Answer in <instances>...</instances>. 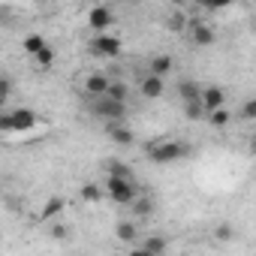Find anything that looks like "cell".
Wrapping results in <instances>:
<instances>
[{"label": "cell", "instance_id": "obj_20", "mask_svg": "<svg viewBox=\"0 0 256 256\" xmlns=\"http://www.w3.org/2000/svg\"><path fill=\"white\" fill-rule=\"evenodd\" d=\"M22 46H24V52H28L30 58H36V54H40V52H42V48H46L48 42H46V40H42L40 34H34V36H28V40H24Z\"/></svg>", "mask_w": 256, "mask_h": 256}, {"label": "cell", "instance_id": "obj_1", "mask_svg": "<svg viewBox=\"0 0 256 256\" xmlns=\"http://www.w3.org/2000/svg\"><path fill=\"white\" fill-rule=\"evenodd\" d=\"M187 154H190V145L178 142V139L148 145V160H154V163H175V160H184Z\"/></svg>", "mask_w": 256, "mask_h": 256}, {"label": "cell", "instance_id": "obj_15", "mask_svg": "<svg viewBox=\"0 0 256 256\" xmlns=\"http://www.w3.org/2000/svg\"><path fill=\"white\" fill-rule=\"evenodd\" d=\"M106 96H108V100H114V102H124V106H126V96H130V88H126L120 78H112V82H108V90H106Z\"/></svg>", "mask_w": 256, "mask_h": 256}, {"label": "cell", "instance_id": "obj_19", "mask_svg": "<svg viewBox=\"0 0 256 256\" xmlns=\"http://www.w3.org/2000/svg\"><path fill=\"white\" fill-rule=\"evenodd\" d=\"M142 247H145L151 256H163V253H166V238H163V235H151V238L142 241Z\"/></svg>", "mask_w": 256, "mask_h": 256}, {"label": "cell", "instance_id": "obj_9", "mask_svg": "<svg viewBox=\"0 0 256 256\" xmlns=\"http://www.w3.org/2000/svg\"><path fill=\"white\" fill-rule=\"evenodd\" d=\"M199 102H202V112H205V114L214 112V108H223V106H226V90L217 88V84H208V88H202Z\"/></svg>", "mask_w": 256, "mask_h": 256}, {"label": "cell", "instance_id": "obj_2", "mask_svg": "<svg viewBox=\"0 0 256 256\" xmlns=\"http://www.w3.org/2000/svg\"><path fill=\"white\" fill-rule=\"evenodd\" d=\"M36 112L34 108H16V112H6L0 114V133H24L30 126H36Z\"/></svg>", "mask_w": 256, "mask_h": 256}, {"label": "cell", "instance_id": "obj_27", "mask_svg": "<svg viewBox=\"0 0 256 256\" xmlns=\"http://www.w3.org/2000/svg\"><path fill=\"white\" fill-rule=\"evenodd\" d=\"M214 238H217V241H229V238H235V229H232L229 223H223V226H217Z\"/></svg>", "mask_w": 256, "mask_h": 256}, {"label": "cell", "instance_id": "obj_13", "mask_svg": "<svg viewBox=\"0 0 256 256\" xmlns=\"http://www.w3.org/2000/svg\"><path fill=\"white\" fill-rule=\"evenodd\" d=\"M114 235H118V241H124V244H136V241H139V223H136V220H120V223L114 226Z\"/></svg>", "mask_w": 256, "mask_h": 256}, {"label": "cell", "instance_id": "obj_18", "mask_svg": "<svg viewBox=\"0 0 256 256\" xmlns=\"http://www.w3.org/2000/svg\"><path fill=\"white\" fill-rule=\"evenodd\" d=\"M178 94H181V102H199L202 88H199L196 82H181V84H178Z\"/></svg>", "mask_w": 256, "mask_h": 256}, {"label": "cell", "instance_id": "obj_11", "mask_svg": "<svg viewBox=\"0 0 256 256\" xmlns=\"http://www.w3.org/2000/svg\"><path fill=\"white\" fill-rule=\"evenodd\" d=\"M139 90H142V96L145 100H160L163 96V90H166V84H163V78H157V76H142V82H139Z\"/></svg>", "mask_w": 256, "mask_h": 256}, {"label": "cell", "instance_id": "obj_4", "mask_svg": "<svg viewBox=\"0 0 256 256\" xmlns=\"http://www.w3.org/2000/svg\"><path fill=\"white\" fill-rule=\"evenodd\" d=\"M90 112H94L96 118L114 124V120H124L126 106H124V102H114V100H108V96H100V100H90Z\"/></svg>", "mask_w": 256, "mask_h": 256}, {"label": "cell", "instance_id": "obj_16", "mask_svg": "<svg viewBox=\"0 0 256 256\" xmlns=\"http://www.w3.org/2000/svg\"><path fill=\"white\" fill-rule=\"evenodd\" d=\"M205 120L214 126V130H223V126H229V120H232V112L223 106V108H214V112H208V114H205Z\"/></svg>", "mask_w": 256, "mask_h": 256}, {"label": "cell", "instance_id": "obj_17", "mask_svg": "<svg viewBox=\"0 0 256 256\" xmlns=\"http://www.w3.org/2000/svg\"><path fill=\"white\" fill-rule=\"evenodd\" d=\"M64 205H66V202H64L60 196L48 199V202H46V208L40 211V220H54V217H60V214H64Z\"/></svg>", "mask_w": 256, "mask_h": 256}, {"label": "cell", "instance_id": "obj_6", "mask_svg": "<svg viewBox=\"0 0 256 256\" xmlns=\"http://www.w3.org/2000/svg\"><path fill=\"white\" fill-rule=\"evenodd\" d=\"M88 48H90L96 58H118V54H120V40H118L114 34H96Z\"/></svg>", "mask_w": 256, "mask_h": 256}, {"label": "cell", "instance_id": "obj_24", "mask_svg": "<svg viewBox=\"0 0 256 256\" xmlns=\"http://www.w3.org/2000/svg\"><path fill=\"white\" fill-rule=\"evenodd\" d=\"M184 112H187V118H190V120H199V118H205V112H202V102H184Z\"/></svg>", "mask_w": 256, "mask_h": 256}, {"label": "cell", "instance_id": "obj_26", "mask_svg": "<svg viewBox=\"0 0 256 256\" xmlns=\"http://www.w3.org/2000/svg\"><path fill=\"white\" fill-rule=\"evenodd\" d=\"M52 238L66 241V238H70V226H66V223H54V226H52Z\"/></svg>", "mask_w": 256, "mask_h": 256}, {"label": "cell", "instance_id": "obj_21", "mask_svg": "<svg viewBox=\"0 0 256 256\" xmlns=\"http://www.w3.org/2000/svg\"><path fill=\"white\" fill-rule=\"evenodd\" d=\"M106 172H108L112 178H133V175H130V169H126L120 160H112V163H106Z\"/></svg>", "mask_w": 256, "mask_h": 256}, {"label": "cell", "instance_id": "obj_12", "mask_svg": "<svg viewBox=\"0 0 256 256\" xmlns=\"http://www.w3.org/2000/svg\"><path fill=\"white\" fill-rule=\"evenodd\" d=\"M106 133H108V139L114 142V145H133V130H126L124 126V120H114V124H106Z\"/></svg>", "mask_w": 256, "mask_h": 256}, {"label": "cell", "instance_id": "obj_23", "mask_svg": "<svg viewBox=\"0 0 256 256\" xmlns=\"http://www.w3.org/2000/svg\"><path fill=\"white\" fill-rule=\"evenodd\" d=\"M82 199H84V202L102 199V187H100V184H84V187H82Z\"/></svg>", "mask_w": 256, "mask_h": 256}, {"label": "cell", "instance_id": "obj_22", "mask_svg": "<svg viewBox=\"0 0 256 256\" xmlns=\"http://www.w3.org/2000/svg\"><path fill=\"white\" fill-rule=\"evenodd\" d=\"M34 64H36V66H40V70H48V66H52V64H54V52H52V48H48V46H46V48H42V52H40V54H36V58H34Z\"/></svg>", "mask_w": 256, "mask_h": 256}, {"label": "cell", "instance_id": "obj_30", "mask_svg": "<svg viewBox=\"0 0 256 256\" xmlns=\"http://www.w3.org/2000/svg\"><path fill=\"white\" fill-rule=\"evenodd\" d=\"M126 256H151V253H148V250H145L142 244H133V247H130V253H126Z\"/></svg>", "mask_w": 256, "mask_h": 256}, {"label": "cell", "instance_id": "obj_8", "mask_svg": "<svg viewBox=\"0 0 256 256\" xmlns=\"http://www.w3.org/2000/svg\"><path fill=\"white\" fill-rule=\"evenodd\" d=\"M108 82H112L108 72H90V76L84 78V96H88V100H100V96H106Z\"/></svg>", "mask_w": 256, "mask_h": 256}, {"label": "cell", "instance_id": "obj_7", "mask_svg": "<svg viewBox=\"0 0 256 256\" xmlns=\"http://www.w3.org/2000/svg\"><path fill=\"white\" fill-rule=\"evenodd\" d=\"M187 30H190V42L199 46V48H208V46H214V40H217V34H214V28H211L208 22H190Z\"/></svg>", "mask_w": 256, "mask_h": 256}, {"label": "cell", "instance_id": "obj_29", "mask_svg": "<svg viewBox=\"0 0 256 256\" xmlns=\"http://www.w3.org/2000/svg\"><path fill=\"white\" fill-rule=\"evenodd\" d=\"M187 24H190V22H187L184 12H175V16L169 18V28H172V30H181V28H187Z\"/></svg>", "mask_w": 256, "mask_h": 256}, {"label": "cell", "instance_id": "obj_3", "mask_svg": "<svg viewBox=\"0 0 256 256\" xmlns=\"http://www.w3.org/2000/svg\"><path fill=\"white\" fill-rule=\"evenodd\" d=\"M102 190H106V196H108L114 205H130V202L136 199V193H139L133 178H112V175L106 178V187H102Z\"/></svg>", "mask_w": 256, "mask_h": 256}, {"label": "cell", "instance_id": "obj_25", "mask_svg": "<svg viewBox=\"0 0 256 256\" xmlns=\"http://www.w3.org/2000/svg\"><path fill=\"white\" fill-rule=\"evenodd\" d=\"M256 118V100H247L241 106V120H253Z\"/></svg>", "mask_w": 256, "mask_h": 256}, {"label": "cell", "instance_id": "obj_10", "mask_svg": "<svg viewBox=\"0 0 256 256\" xmlns=\"http://www.w3.org/2000/svg\"><path fill=\"white\" fill-rule=\"evenodd\" d=\"M154 199L148 196V193H136V199L130 202V211H133V220L139 223V220H148L151 214H154Z\"/></svg>", "mask_w": 256, "mask_h": 256}, {"label": "cell", "instance_id": "obj_14", "mask_svg": "<svg viewBox=\"0 0 256 256\" xmlns=\"http://www.w3.org/2000/svg\"><path fill=\"white\" fill-rule=\"evenodd\" d=\"M172 66H175V60H172L169 54H157V58H151V64H148V76L163 78V76L172 72Z\"/></svg>", "mask_w": 256, "mask_h": 256}, {"label": "cell", "instance_id": "obj_5", "mask_svg": "<svg viewBox=\"0 0 256 256\" xmlns=\"http://www.w3.org/2000/svg\"><path fill=\"white\" fill-rule=\"evenodd\" d=\"M112 24H114V12H112V6L96 4V6L88 10V28H90L94 34H108Z\"/></svg>", "mask_w": 256, "mask_h": 256}, {"label": "cell", "instance_id": "obj_28", "mask_svg": "<svg viewBox=\"0 0 256 256\" xmlns=\"http://www.w3.org/2000/svg\"><path fill=\"white\" fill-rule=\"evenodd\" d=\"M10 94H12V82L0 76V106H4V102L10 100Z\"/></svg>", "mask_w": 256, "mask_h": 256}]
</instances>
